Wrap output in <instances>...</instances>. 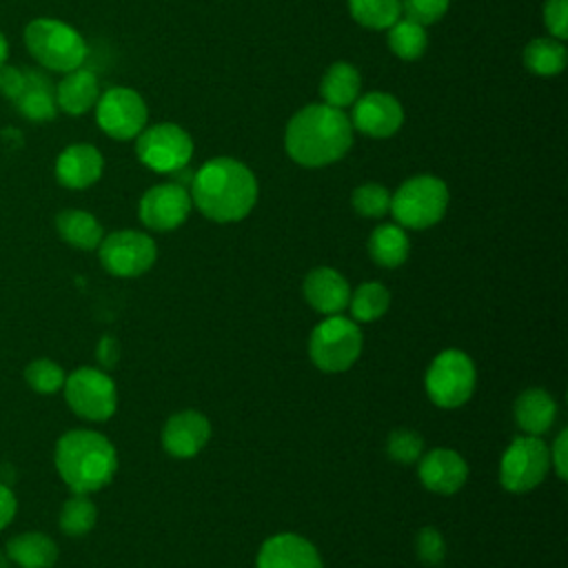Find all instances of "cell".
I'll return each instance as SVG.
<instances>
[{"mask_svg":"<svg viewBox=\"0 0 568 568\" xmlns=\"http://www.w3.org/2000/svg\"><path fill=\"white\" fill-rule=\"evenodd\" d=\"M448 11V0H402V13L404 18L428 27L444 18Z\"/></svg>","mask_w":568,"mask_h":568,"instance_id":"cell-35","label":"cell"},{"mask_svg":"<svg viewBox=\"0 0 568 568\" xmlns=\"http://www.w3.org/2000/svg\"><path fill=\"white\" fill-rule=\"evenodd\" d=\"M100 262L102 266L118 277H138L146 273L155 257V242L140 231H115L100 242Z\"/></svg>","mask_w":568,"mask_h":568,"instance_id":"cell-12","label":"cell"},{"mask_svg":"<svg viewBox=\"0 0 568 568\" xmlns=\"http://www.w3.org/2000/svg\"><path fill=\"white\" fill-rule=\"evenodd\" d=\"M7 53H9V42H7V38H4V36H2V31H0V67L4 64Z\"/></svg>","mask_w":568,"mask_h":568,"instance_id":"cell-42","label":"cell"},{"mask_svg":"<svg viewBox=\"0 0 568 568\" xmlns=\"http://www.w3.org/2000/svg\"><path fill=\"white\" fill-rule=\"evenodd\" d=\"M351 124L371 138H390L404 122V109L390 93L371 91L353 102Z\"/></svg>","mask_w":568,"mask_h":568,"instance_id":"cell-14","label":"cell"},{"mask_svg":"<svg viewBox=\"0 0 568 568\" xmlns=\"http://www.w3.org/2000/svg\"><path fill=\"white\" fill-rule=\"evenodd\" d=\"M191 200L213 222H237L255 206L257 180L240 160L213 158L193 175Z\"/></svg>","mask_w":568,"mask_h":568,"instance_id":"cell-2","label":"cell"},{"mask_svg":"<svg viewBox=\"0 0 568 568\" xmlns=\"http://www.w3.org/2000/svg\"><path fill=\"white\" fill-rule=\"evenodd\" d=\"M24 379L27 384L36 390V393H42V395H49V393H55L64 386V371L53 362V359H33L27 371H24Z\"/></svg>","mask_w":568,"mask_h":568,"instance_id":"cell-33","label":"cell"},{"mask_svg":"<svg viewBox=\"0 0 568 568\" xmlns=\"http://www.w3.org/2000/svg\"><path fill=\"white\" fill-rule=\"evenodd\" d=\"M191 193L178 182H166L151 186L142 195L138 215L142 224L153 231H173L180 224H184V220L191 213Z\"/></svg>","mask_w":568,"mask_h":568,"instance_id":"cell-13","label":"cell"},{"mask_svg":"<svg viewBox=\"0 0 568 568\" xmlns=\"http://www.w3.org/2000/svg\"><path fill=\"white\" fill-rule=\"evenodd\" d=\"M304 297L306 302L324 315H339L351 300L348 282L328 266L313 268L304 280Z\"/></svg>","mask_w":568,"mask_h":568,"instance_id":"cell-19","label":"cell"},{"mask_svg":"<svg viewBox=\"0 0 568 568\" xmlns=\"http://www.w3.org/2000/svg\"><path fill=\"white\" fill-rule=\"evenodd\" d=\"M550 468V450L537 435L517 437L504 450L499 481L510 493H528L539 486Z\"/></svg>","mask_w":568,"mask_h":568,"instance_id":"cell-9","label":"cell"},{"mask_svg":"<svg viewBox=\"0 0 568 568\" xmlns=\"http://www.w3.org/2000/svg\"><path fill=\"white\" fill-rule=\"evenodd\" d=\"M7 555L20 568H51L58 559V546L42 532H22L7 541Z\"/></svg>","mask_w":568,"mask_h":568,"instance_id":"cell-23","label":"cell"},{"mask_svg":"<svg viewBox=\"0 0 568 568\" xmlns=\"http://www.w3.org/2000/svg\"><path fill=\"white\" fill-rule=\"evenodd\" d=\"M426 27L402 18L388 27V47L402 60H417L426 51Z\"/></svg>","mask_w":568,"mask_h":568,"instance_id":"cell-28","label":"cell"},{"mask_svg":"<svg viewBox=\"0 0 568 568\" xmlns=\"http://www.w3.org/2000/svg\"><path fill=\"white\" fill-rule=\"evenodd\" d=\"M355 22L368 29H388L402 16V0H348Z\"/></svg>","mask_w":568,"mask_h":568,"instance_id":"cell-29","label":"cell"},{"mask_svg":"<svg viewBox=\"0 0 568 568\" xmlns=\"http://www.w3.org/2000/svg\"><path fill=\"white\" fill-rule=\"evenodd\" d=\"M16 515V497L9 486L0 484V530L13 519Z\"/></svg>","mask_w":568,"mask_h":568,"instance_id":"cell-41","label":"cell"},{"mask_svg":"<svg viewBox=\"0 0 568 568\" xmlns=\"http://www.w3.org/2000/svg\"><path fill=\"white\" fill-rule=\"evenodd\" d=\"M55 229L67 244L82 248V251L98 248L104 237L100 222L91 213L80 211V209H67V211L58 213Z\"/></svg>","mask_w":568,"mask_h":568,"instance_id":"cell-25","label":"cell"},{"mask_svg":"<svg viewBox=\"0 0 568 568\" xmlns=\"http://www.w3.org/2000/svg\"><path fill=\"white\" fill-rule=\"evenodd\" d=\"M24 47L49 71H73L87 58L84 38L71 24L55 18L31 20L24 27Z\"/></svg>","mask_w":568,"mask_h":568,"instance_id":"cell-4","label":"cell"},{"mask_svg":"<svg viewBox=\"0 0 568 568\" xmlns=\"http://www.w3.org/2000/svg\"><path fill=\"white\" fill-rule=\"evenodd\" d=\"M313 364L326 373H342L355 364L362 353V333L357 324L342 315H328L308 339Z\"/></svg>","mask_w":568,"mask_h":568,"instance_id":"cell-6","label":"cell"},{"mask_svg":"<svg viewBox=\"0 0 568 568\" xmlns=\"http://www.w3.org/2000/svg\"><path fill=\"white\" fill-rule=\"evenodd\" d=\"M557 417V404L544 388H528L515 402V419L528 435L546 433Z\"/></svg>","mask_w":568,"mask_h":568,"instance_id":"cell-22","label":"cell"},{"mask_svg":"<svg viewBox=\"0 0 568 568\" xmlns=\"http://www.w3.org/2000/svg\"><path fill=\"white\" fill-rule=\"evenodd\" d=\"M353 144V124L342 109L308 104L286 124L284 146L293 162L317 169L342 160Z\"/></svg>","mask_w":568,"mask_h":568,"instance_id":"cell-1","label":"cell"},{"mask_svg":"<svg viewBox=\"0 0 568 568\" xmlns=\"http://www.w3.org/2000/svg\"><path fill=\"white\" fill-rule=\"evenodd\" d=\"M550 462L559 475V479L568 477V433L561 430L552 444V453H550Z\"/></svg>","mask_w":568,"mask_h":568,"instance_id":"cell-39","label":"cell"},{"mask_svg":"<svg viewBox=\"0 0 568 568\" xmlns=\"http://www.w3.org/2000/svg\"><path fill=\"white\" fill-rule=\"evenodd\" d=\"M351 204L364 217H382L390 211V193L386 186L368 182L353 191Z\"/></svg>","mask_w":568,"mask_h":568,"instance_id":"cell-32","label":"cell"},{"mask_svg":"<svg viewBox=\"0 0 568 568\" xmlns=\"http://www.w3.org/2000/svg\"><path fill=\"white\" fill-rule=\"evenodd\" d=\"M146 104L129 87H111L95 102L98 126L113 140H133L146 126Z\"/></svg>","mask_w":568,"mask_h":568,"instance_id":"cell-11","label":"cell"},{"mask_svg":"<svg viewBox=\"0 0 568 568\" xmlns=\"http://www.w3.org/2000/svg\"><path fill=\"white\" fill-rule=\"evenodd\" d=\"M100 98V84L93 71L73 69L67 71L64 78L55 87V104L69 115H82L95 106Z\"/></svg>","mask_w":568,"mask_h":568,"instance_id":"cell-21","label":"cell"},{"mask_svg":"<svg viewBox=\"0 0 568 568\" xmlns=\"http://www.w3.org/2000/svg\"><path fill=\"white\" fill-rule=\"evenodd\" d=\"M257 568H324L311 541L293 532L268 537L257 552Z\"/></svg>","mask_w":568,"mask_h":568,"instance_id":"cell-16","label":"cell"},{"mask_svg":"<svg viewBox=\"0 0 568 568\" xmlns=\"http://www.w3.org/2000/svg\"><path fill=\"white\" fill-rule=\"evenodd\" d=\"M422 450H424V439L419 437V433L415 430H408V428H399V430H393L388 435V442H386V453L390 459L399 462V464H413L422 457Z\"/></svg>","mask_w":568,"mask_h":568,"instance_id":"cell-34","label":"cell"},{"mask_svg":"<svg viewBox=\"0 0 568 568\" xmlns=\"http://www.w3.org/2000/svg\"><path fill=\"white\" fill-rule=\"evenodd\" d=\"M95 355H98V362H100L102 366H106V368L115 366L118 359H120V344H118V339L111 337V335H104V337L100 339V344H98Z\"/></svg>","mask_w":568,"mask_h":568,"instance_id":"cell-40","label":"cell"},{"mask_svg":"<svg viewBox=\"0 0 568 568\" xmlns=\"http://www.w3.org/2000/svg\"><path fill=\"white\" fill-rule=\"evenodd\" d=\"M211 437V424L200 410H182L169 417L162 444L169 455L178 459L195 457Z\"/></svg>","mask_w":568,"mask_h":568,"instance_id":"cell-15","label":"cell"},{"mask_svg":"<svg viewBox=\"0 0 568 568\" xmlns=\"http://www.w3.org/2000/svg\"><path fill=\"white\" fill-rule=\"evenodd\" d=\"M104 160L93 144H71L55 160V180L67 189H87L102 175Z\"/></svg>","mask_w":568,"mask_h":568,"instance_id":"cell-18","label":"cell"},{"mask_svg":"<svg viewBox=\"0 0 568 568\" xmlns=\"http://www.w3.org/2000/svg\"><path fill=\"white\" fill-rule=\"evenodd\" d=\"M22 84H24V71L22 69L9 67V64L0 67V93L4 98L16 100L22 91Z\"/></svg>","mask_w":568,"mask_h":568,"instance_id":"cell-38","label":"cell"},{"mask_svg":"<svg viewBox=\"0 0 568 568\" xmlns=\"http://www.w3.org/2000/svg\"><path fill=\"white\" fill-rule=\"evenodd\" d=\"M410 251L408 235L399 224H379L368 237V255L384 268H395L406 262Z\"/></svg>","mask_w":568,"mask_h":568,"instance_id":"cell-26","label":"cell"},{"mask_svg":"<svg viewBox=\"0 0 568 568\" xmlns=\"http://www.w3.org/2000/svg\"><path fill=\"white\" fill-rule=\"evenodd\" d=\"M417 557L424 561V564H439L446 555V544H444V537L439 535L437 528L433 526H426L417 532Z\"/></svg>","mask_w":568,"mask_h":568,"instance_id":"cell-36","label":"cell"},{"mask_svg":"<svg viewBox=\"0 0 568 568\" xmlns=\"http://www.w3.org/2000/svg\"><path fill=\"white\" fill-rule=\"evenodd\" d=\"M475 382L477 371L473 359L457 348H448L433 359L426 373V393L433 404L442 408H457L470 399Z\"/></svg>","mask_w":568,"mask_h":568,"instance_id":"cell-7","label":"cell"},{"mask_svg":"<svg viewBox=\"0 0 568 568\" xmlns=\"http://www.w3.org/2000/svg\"><path fill=\"white\" fill-rule=\"evenodd\" d=\"M359 87H362V80L357 69L348 62H335L326 69L320 82V93L324 104L344 109L359 98Z\"/></svg>","mask_w":568,"mask_h":568,"instance_id":"cell-24","label":"cell"},{"mask_svg":"<svg viewBox=\"0 0 568 568\" xmlns=\"http://www.w3.org/2000/svg\"><path fill=\"white\" fill-rule=\"evenodd\" d=\"M64 397L71 410L91 422L109 419L118 408L113 379L98 368H78L64 379Z\"/></svg>","mask_w":568,"mask_h":568,"instance_id":"cell-10","label":"cell"},{"mask_svg":"<svg viewBox=\"0 0 568 568\" xmlns=\"http://www.w3.org/2000/svg\"><path fill=\"white\" fill-rule=\"evenodd\" d=\"M524 64L535 75H559L566 67V47L557 38H535L524 49Z\"/></svg>","mask_w":568,"mask_h":568,"instance_id":"cell-27","label":"cell"},{"mask_svg":"<svg viewBox=\"0 0 568 568\" xmlns=\"http://www.w3.org/2000/svg\"><path fill=\"white\" fill-rule=\"evenodd\" d=\"M95 506L84 493H75L60 510V528L69 537H82L95 526Z\"/></svg>","mask_w":568,"mask_h":568,"instance_id":"cell-31","label":"cell"},{"mask_svg":"<svg viewBox=\"0 0 568 568\" xmlns=\"http://www.w3.org/2000/svg\"><path fill=\"white\" fill-rule=\"evenodd\" d=\"M138 160L158 173H178L182 171L193 155L191 135L173 124L162 122L153 126H144L135 138Z\"/></svg>","mask_w":568,"mask_h":568,"instance_id":"cell-8","label":"cell"},{"mask_svg":"<svg viewBox=\"0 0 568 568\" xmlns=\"http://www.w3.org/2000/svg\"><path fill=\"white\" fill-rule=\"evenodd\" d=\"M348 306L357 322H373L388 311L390 293L379 282H366L355 293H351Z\"/></svg>","mask_w":568,"mask_h":568,"instance_id":"cell-30","label":"cell"},{"mask_svg":"<svg viewBox=\"0 0 568 568\" xmlns=\"http://www.w3.org/2000/svg\"><path fill=\"white\" fill-rule=\"evenodd\" d=\"M544 24L552 38L566 40V36H568V0H546Z\"/></svg>","mask_w":568,"mask_h":568,"instance_id":"cell-37","label":"cell"},{"mask_svg":"<svg viewBox=\"0 0 568 568\" xmlns=\"http://www.w3.org/2000/svg\"><path fill=\"white\" fill-rule=\"evenodd\" d=\"M20 115L33 122H49L58 113L55 87L38 69H24V84L20 95L13 100Z\"/></svg>","mask_w":568,"mask_h":568,"instance_id":"cell-20","label":"cell"},{"mask_svg":"<svg viewBox=\"0 0 568 568\" xmlns=\"http://www.w3.org/2000/svg\"><path fill=\"white\" fill-rule=\"evenodd\" d=\"M419 481L439 495L457 493L468 477L464 457L453 448H433L419 462Z\"/></svg>","mask_w":568,"mask_h":568,"instance_id":"cell-17","label":"cell"},{"mask_svg":"<svg viewBox=\"0 0 568 568\" xmlns=\"http://www.w3.org/2000/svg\"><path fill=\"white\" fill-rule=\"evenodd\" d=\"M55 468L73 493L104 488L115 470L118 455L113 444L93 430H69L58 439Z\"/></svg>","mask_w":568,"mask_h":568,"instance_id":"cell-3","label":"cell"},{"mask_svg":"<svg viewBox=\"0 0 568 568\" xmlns=\"http://www.w3.org/2000/svg\"><path fill=\"white\" fill-rule=\"evenodd\" d=\"M448 206V189L435 175H415L390 195V213L404 229L437 224Z\"/></svg>","mask_w":568,"mask_h":568,"instance_id":"cell-5","label":"cell"}]
</instances>
